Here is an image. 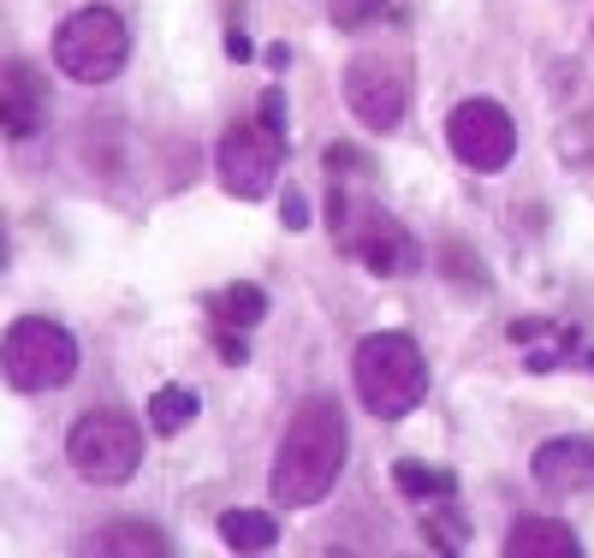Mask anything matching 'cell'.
<instances>
[{
	"label": "cell",
	"instance_id": "obj_5",
	"mask_svg": "<svg viewBox=\"0 0 594 558\" xmlns=\"http://www.w3.org/2000/svg\"><path fill=\"white\" fill-rule=\"evenodd\" d=\"M66 458L84 481L119 487V481H131L137 464H143V428H137L119 404H96V410H84L78 422H72Z\"/></svg>",
	"mask_w": 594,
	"mask_h": 558
},
{
	"label": "cell",
	"instance_id": "obj_9",
	"mask_svg": "<svg viewBox=\"0 0 594 558\" xmlns=\"http://www.w3.org/2000/svg\"><path fill=\"white\" fill-rule=\"evenodd\" d=\"M446 143H452V155H458L470 173H505L511 155H517V125H511V113H505L494 96H470V101L452 107Z\"/></svg>",
	"mask_w": 594,
	"mask_h": 558
},
{
	"label": "cell",
	"instance_id": "obj_8",
	"mask_svg": "<svg viewBox=\"0 0 594 558\" xmlns=\"http://www.w3.org/2000/svg\"><path fill=\"white\" fill-rule=\"evenodd\" d=\"M280 161H286V137L274 131V125H262V119L232 125V131L220 137V149H214L220 185L232 190V196H244V202L268 196L274 179H280Z\"/></svg>",
	"mask_w": 594,
	"mask_h": 558
},
{
	"label": "cell",
	"instance_id": "obj_19",
	"mask_svg": "<svg viewBox=\"0 0 594 558\" xmlns=\"http://www.w3.org/2000/svg\"><path fill=\"white\" fill-rule=\"evenodd\" d=\"M381 7H387V0H339V7H333V24H339V30H363V24H369Z\"/></svg>",
	"mask_w": 594,
	"mask_h": 558
},
{
	"label": "cell",
	"instance_id": "obj_26",
	"mask_svg": "<svg viewBox=\"0 0 594 558\" xmlns=\"http://www.w3.org/2000/svg\"><path fill=\"white\" fill-rule=\"evenodd\" d=\"M226 48H232V60H250V42H244V30H232V36H226Z\"/></svg>",
	"mask_w": 594,
	"mask_h": 558
},
{
	"label": "cell",
	"instance_id": "obj_21",
	"mask_svg": "<svg viewBox=\"0 0 594 558\" xmlns=\"http://www.w3.org/2000/svg\"><path fill=\"white\" fill-rule=\"evenodd\" d=\"M256 119H262V125H274V131L286 137V96H280V90H262V101H256Z\"/></svg>",
	"mask_w": 594,
	"mask_h": 558
},
{
	"label": "cell",
	"instance_id": "obj_22",
	"mask_svg": "<svg viewBox=\"0 0 594 558\" xmlns=\"http://www.w3.org/2000/svg\"><path fill=\"white\" fill-rule=\"evenodd\" d=\"M327 173H363V155L351 143H333L327 149Z\"/></svg>",
	"mask_w": 594,
	"mask_h": 558
},
{
	"label": "cell",
	"instance_id": "obj_18",
	"mask_svg": "<svg viewBox=\"0 0 594 558\" xmlns=\"http://www.w3.org/2000/svg\"><path fill=\"white\" fill-rule=\"evenodd\" d=\"M464 535H470V523H464V517L452 511V499H446V511H440V517H428V541H434V547L458 553V547H464Z\"/></svg>",
	"mask_w": 594,
	"mask_h": 558
},
{
	"label": "cell",
	"instance_id": "obj_23",
	"mask_svg": "<svg viewBox=\"0 0 594 558\" xmlns=\"http://www.w3.org/2000/svg\"><path fill=\"white\" fill-rule=\"evenodd\" d=\"M446 268H452V274H458V279H470V286H488V274H482V268H476V262H470V256H464V250H458V244H452V250H446Z\"/></svg>",
	"mask_w": 594,
	"mask_h": 558
},
{
	"label": "cell",
	"instance_id": "obj_7",
	"mask_svg": "<svg viewBox=\"0 0 594 558\" xmlns=\"http://www.w3.org/2000/svg\"><path fill=\"white\" fill-rule=\"evenodd\" d=\"M345 107L357 113L363 131L387 137L404 125V113H410V72H404V60L393 54H357L345 66Z\"/></svg>",
	"mask_w": 594,
	"mask_h": 558
},
{
	"label": "cell",
	"instance_id": "obj_3",
	"mask_svg": "<svg viewBox=\"0 0 594 558\" xmlns=\"http://www.w3.org/2000/svg\"><path fill=\"white\" fill-rule=\"evenodd\" d=\"M327 226H333V244L345 250L351 262H363V268L381 274V279L422 268V250H416V238L404 232V226H399L387 208H375V202L351 196V190H333V196H327Z\"/></svg>",
	"mask_w": 594,
	"mask_h": 558
},
{
	"label": "cell",
	"instance_id": "obj_17",
	"mask_svg": "<svg viewBox=\"0 0 594 558\" xmlns=\"http://www.w3.org/2000/svg\"><path fill=\"white\" fill-rule=\"evenodd\" d=\"M393 481H399L404 499H452V493H458V475H452V469H428L416 458H399Z\"/></svg>",
	"mask_w": 594,
	"mask_h": 558
},
{
	"label": "cell",
	"instance_id": "obj_12",
	"mask_svg": "<svg viewBox=\"0 0 594 558\" xmlns=\"http://www.w3.org/2000/svg\"><path fill=\"white\" fill-rule=\"evenodd\" d=\"M577 553H583V541L559 517H523L505 535V558H577Z\"/></svg>",
	"mask_w": 594,
	"mask_h": 558
},
{
	"label": "cell",
	"instance_id": "obj_24",
	"mask_svg": "<svg viewBox=\"0 0 594 558\" xmlns=\"http://www.w3.org/2000/svg\"><path fill=\"white\" fill-rule=\"evenodd\" d=\"M214 345H220L226 363H244V357H250V351H244V333H238V327H220V339H214Z\"/></svg>",
	"mask_w": 594,
	"mask_h": 558
},
{
	"label": "cell",
	"instance_id": "obj_14",
	"mask_svg": "<svg viewBox=\"0 0 594 558\" xmlns=\"http://www.w3.org/2000/svg\"><path fill=\"white\" fill-rule=\"evenodd\" d=\"M220 541L232 553H268L280 541V523L268 511H220Z\"/></svg>",
	"mask_w": 594,
	"mask_h": 558
},
{
	"label": "cell",
	"instance_id": "obj_11",
	"mask_svg": "<svg viewBox=\"0 0 594 558\" xmlns=\"http://www.w3.org/2000/svg\"><path fill=\"white\" fill-rule=\"evenodd\" d=\"M0 107H7V143H30L48 125V90L24 60H7V78H0Z\"/></svg>",
	"mask_w": 594,
	"mask_h": 558
},
{
	"label": "cell",
	"instance_id": "obj_15",
	"mask_svg": "<svg viewBox=\"0 0 594 558\" xmlns=\"http://www.w3.org/2000/svg\"><path fill=\"white\" fill-rule=\"evenodd\" d=\"M208 315H214V327H238V333H250V327L268 315V291L262 286H226L220 297L208 303Z\"/></svg>",
	"mask_w": 594,
	"mask_h": 558
},
{
	"label": "cell",
	"instance_id": "obj_1",
	"mask_svg": "<svg viewBox=\"0 0 594 558\" xmlns=\"http://www.w3.org/2000/svg\"><path fill=\"white\" fill-rule=\"evenodd\" d=\"M345 452H351V428L339 398H327V392L303 398L292 422H286L280 452H274V505H286V511L321 505L345 475Z\"/></svg>",
	"mask_w": 594,
	"mask_h": 558
},
{
	"label": "cell",
	"instance_id": "obj_13",
	"mask_svg": "<svg viewBox=\"0 0 594 558\" xmlns=\"http://www.w3.org/2000/svg\"><path fill=\"white\" fill-rule=\"evenodd\" d=\"M78 553H137V558H161V553H173V541L161 535L155 523H108V529H96V535L84 541Z\"/></svg>",
	"mask_w": 594,
	"mask_h": 558
},
{
	"label": "cell",
	"instance_id": "obj_4",
	"mask_svg": "<svg viewBox=\"0 0 594 558\" xmlns=\"http://www.w3.org/2000/svg\"><path fill=\"white\" fill-rule=\"evenodd\" d=\"M0 369H7V386L24 392V398L60 392L78 375V339L60 321H48V315H18V321L7 327V357H0Z\"/></svg>",
	"mask_w": 594,
	"mask_h": 558
},
{
	"label": "cell",
	"instance_id": "obj_20",
	"mask_svg": "<svg viewBox=\"0 0 594 558\" xmlns=\"http://www.w3.org/2000/svg\"><path fill=\"white\" fill-rule=\"evenodd\" d=\"M315 220V208H309V196H298V190H286L280 196V226L286 232H303V226Z\"/></svg>",
	"mask_w": 594,
	"mask_h": 558
},
{
	"label": "cell",
	"instance_id": "obj_16",
	"mask_svg": "<svg viewBox=\"0 0 594 558\" xmlns=\"http://www.w3.org/2000/svg\"><path fill=\"white\" fill-rule=\"evenodd\" d=\"M197 410H202V398L191 386H161L155 398H149V428H155L161 440H173L197 422Z\"/></svg>",
	"mask_w": 594,
	"mask_h": 558
},
{
	"label": "cell",
	"instance_id": "obj_10",
	"mask_svg": "<svg viewBox=\"0 0 594 558\" xmlns=\"http://www.w3.org/2000/svg\"><path fill=\"white\" fill-rule=\"evenodd\" d=\"M529 475H535L541 493H594V440H547L529 458Z\"/></svg>",
	"mask_w": 594,
	"mask_h": 558
},
{
	"label": "cell",
	"instance_id": "obj_25",
	"mask_svg": "<svg viewBox=\"0 0 594 558\" xmlns=\"http://www.w3.org/2000/svg\"><path fill=\"white\" fill-rule=\"evenodd\" d=\"M553 327L547 321H511V339H547Z\"/></svg>",
	"mask_w": 594,
	"mask_h": 558
},
{
	"label": "cell",
	"instance_id": "obj_6",
	"mask_svg": "<svg viewBox=\"0 0 594 558\" xmlns=\"http://www.w3.org/2000/svg\"><path fill=\"white\" fill-rule=\"evenodd\" d=\"M131 54V30L113 7H78L66 24L54 30V66L72 84H108L125 72Z\"/></svg>",
	"mask_w": 594,
	"mask_h": 558
},
{
	"label": "cell",
	"instance_id": "obj_2",
	"mask_svg": "<svg viewBox=\"0 0 594 558\" xmlns=\"http://www.w3.org/2000/svg\"><path fill=\"white\" fill-rule=\"evenodd\" d=\"M351 380L375 422H399L428 398V363L410 333H369L351 357Z\"/></svg>",
	"mask_w": 594,
	"mask_h": 558
}]
</instances>
